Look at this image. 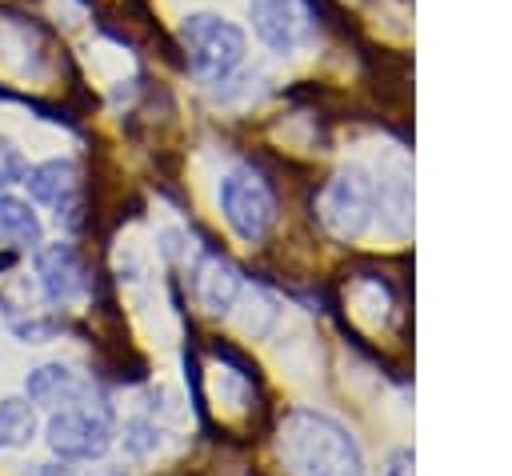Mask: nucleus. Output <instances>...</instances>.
I'll return each instance as SVG.
<instances>
[{
    "mask_svg": "<svg viewBox=\"0 0 512 476\" xmlns=\"http://www.w3.org/2000/svg\"><path fill=\"white\" fill-rule=\"evenodd\" d=\"M276 452L288 476H364V456L352 432L312 408H296L284 416Z\"/></svg>",
    "mask_w": 512,
    "mask_h": 476,
    "instance_id": "nucleus-1",
    "label": "nucleus"
},
{
    "mask_svg": "<svg viewBox=\"0 0 512 476\" xmlns=\"http://www.w3.org/2000/svg\"><path fill=\"white\" fill-rule=\"evenodd\" d=\"M372 212H376V184L364 168L336 172L320 192V220L340 240L364 236V228L372 224Z\"/></svg>",
    "mask_w": 512,
    "mask_h": 476,
    "instance_id": "nucleus-5",
    "label": "nucleus"
},
{
    "mask_svg": "<svg viewBox=\"0 0 512 476\" xmlns=\"http://www.w3.org/2000/svg\"><path fill=\"white\" fill-rule=\"evenodd\" d=\"M36 284L44 292L48 304H72L84 296L88 280H84V264L76 256L72 244H48L36 248Z\"/></svg>",
    "mask_w": 512,
    "mask_h": 476,
    "instance_id": "nucleus-7",
    "label": "nucleus"
},
{
    "mask_svg": "<svg viewBox=\"0 0 512 476\" xmlns=\"http://www.w3.org/2000/svg\"><path fill=\"white\" fill-rule=\"evenodd\" d=\"M180 48L192 76L204 84H228L248 56L244 28L216 12H188L180 20Z\"/></svg>",
    "mask_w": 512,
    "mask_h": 476,
    "instance_id": "nucleus-2",
    "label": "nucleus"
},
{
    "mask_svg": "<svg viewBox=\"0 0 512 476\" xmlns=\"http://www.w3.org/2000/svg\"><path fill=\"white\" fill-rule=\"evenodd\" d=\"M160 444V432L148 424V420H128L124 424V448L132 452V456H144V452H152Z\"/></svg>",
    "mask_w": 512,
    "mask_h": 476,
    "instance_id": "nucleus-13",
    "label": "nucleus"
},
{
    "mask_svg": "<svg viewBox=\"0 0 512 476\" xmlns=\"http://www.w3.org/2000/svg\"><path fill=\"white\" fill-rule=\"evenodd\" d=\"M44 440L60 460H96L112 444V412H108V404H100L84 392L60 408H52Z\"/></svg>",
    "mask_w": 512,
    "mask_h": 476,
    "instance_id": "nucleus-3",
    "label": "nucleus"
},
{
    "mask_svg": "<svg viewBox=\"0 0 512 476\" xmlns=\"http://www.w3.org/2000/svg\"><path fill=\"white\" fill-rule=\"evenodd\" d=\"M24 392H28V400H32V404L60 408V404H68V400L84 396V392H88V384H84L72 368H64V364H44V368L28 372Z\"/></svg>",
    "mask_w": 512,
    "mask_h": 476,
    "instance_id": "nucleus-10",
    "label": "nucleus"
},
{
    "mask_svg": "<svg viewBox=\"0 0 512 476\" xmlns=\"http://www.w3.org/2000/svg\"><path fill=\"white\" fill-rule=\"evenodd\" d=\"M24 172H28L24 152H20L12 140H0V192H4L8 184H20V180H24Z\"/></svg>",
    "mask_w": 512,
    "mask_h": 476,
    "instance_id": "nucleus-14",
    "label": "nucleus"
},
{
    "mask_svg": "<svg viewBox=\"0 0 512 476\" xmlns=\"http://www.w3.org/2000/svg\"><path fill=\"white\" fill-rule=\"evenodd\" d=\"M220 212L228 220V228L244 240V244H256L272 232L276 224V196H272V184L252 168V164H236L220 176Z\"/></svg>",
    "mask_w": 512,
    "mask_h": 476,
    "instance_id": "nucleus-4",
    "label": "nucleus"
},
{
    "mask_svg": "<svg viewBox=\"0 0 512 476\" xmlns=\"http://www.w3.org/2000/svg\"><path fill=\"white\" fill-rule=\"evenodd\" d=\"M36 408L20 396H8L0 400V452H12V448H28L36 440Z\"/></svg>",
    "mask_w": 512,
    "mask_h": 476,
    "instance_id": "nucleus-12",
    "label": "nucleus"
},
{
    "mask_svg": "<svg viewBox=\"0 0 512 476\" xmlns=\"http://www.w3.org/2000/svg\"><path fill=\"white\" fill-rule=\"evenodd\" d=\"M40 236H44V228H40V216L32 212V204L20 200V196L0 192V244L40 248Z\"/></svg>",
    "mask_w": 512,
    "mask_h": 476,
    "instance_id": "nucleus-11",
    "label": "nucleus"
},
{
    "mask_svg": "<svg viewBox=\"0 0 512 476\" xmlns=\"http://www.w3.org/2000/svg\"><path fill=\"white\" fill-rule=\"evenodd\" d=\"M388 476H412V468H408V456H396V460H392V468H388Z\"/></svg>",
    "mask_w": 512,
    "mask_h": 476,
    "instance_id": "nucleus-15",
    "label": "nucleus"
},
{
    "mask_svg": "<svg viewBox=\"0 0 512 476\" xmlns=\"http://www.w3.org/2000/svg\"><path fill=\"white\" fill-rule=\"evenodd\" d=\"M248 16H252V28H256L260 44L280 52V56L296 52L308 40V28H312V16H308L304 0H248Z\"/></svg>",
    "mask_w": 512,
    "mask_h": 476,
    "instance_id": "nucleus-6",
    "label": "nucleus"
},
{
    "mask_svg": "<svg viewBox=\"0 0 512 476\" xmlns=\"http://www.w3.org/2000/svg\"><path fill=\"white\" fill-rule=\"evenodd\" d=\"M24 184H28V192L40 204L56 208V220L60 216H72L76 192H80V180H76V164L72 160H44V164H36V168L24 172Z\"/></svg>",
    "mask_w": 512,
    "mask_h": 476,
    "instance_id": "nucleus-8",
    "label": "nucleus"
},
{
    "mask_svg": "<svg viewBox=\"0 0 512 476\" xmlns=\"http://www.w3.org/2000/svg\"><path fill=\"white\" fill-rule=\"evenodd\" d=\"M236 292H240V276L228 260L220 256H204L196 268H192V296L196 304L208 312V316H224L232 304H236Z\"/></svg>",
    "mask_w": 512,
    "mask_h": 476,
    "instance_id": "nucleus-9",
    "label": "nucleus"
}]
</instances>
